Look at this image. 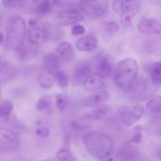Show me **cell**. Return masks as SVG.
Listing matches in <instances>:
<instances>
[{"mask_svg":"<svg viewBox=\"0 0 161 161\" xmlns=\"http://www.w3.org/2000/svg\"><path fill=\"white\" fill-rule=\"evenodd\" d=\"M156 154H157V157H158V158L161 159V146H159V147L157 149Z\"/></svg>","mask_w":161,"mask_h":161,"instance_id":"60d3db41","label":"cell"},{"mask_svg":"<svg viewBox=\"0 0 161 161\" xmlns=\"http://www.w3.org/2000/svg\"><path fill=\"white\" fill-rule=\"evenodd\" d=\"M138 29L145 35H157L161 33V23L154 18L142 19L138 25Z\"/></svg>","mask_w":161,"mask_h":161,"instance_id":"8fae6325","label":"cell"},{"mask_svg":"<svg viewBox=\"0 0 161 161\" xmlns=\"http://www.w3.org/2000/svg\"><path fill=\"white\" fill-rule=\"evenodd\" d=\"M62 60L58 53V54L53 53H48L43 58V66L49 72L54 75L55 72L61 69Z\"/></svg>","mask_w":161,"mask_h":161,"instance_id":"2e32d148","label":"cell"},{"mask_svg":"<svg viewBox=\"0 0 161 161\" xmlns=\"http://www.w3.org/2000/svg\"><path fill=\"white\" fill-rule=\"evenodd\" d=\"M143 136L142 133L141 131H136V133L133 135V137L130 139V142L134 144H139L142 142Z\"/></svg>","mask_w":161,"mask_h":161,"instance_id":"8d00e7d4","label":"cell"},{"mask_svg":"<svg viewBox=\"0 0 161 161\" xmlns=\"http://www.w3.org/2000/svg\"><path fill=\"white\" fill-rule=\"evenodd\" d=\"M79 7L81 12L89 17H102L106 14L108 4L101 0H80Z\"/></svg>","mask_w":161,"mask_h":161,"instance_id":"5b68a950","label":"cell"},{"mask_svg":"<svg viewBox=\"0 0 161 161\" xmlns=\"http://www.w3.org/2000/svg\"><path fill=\"white\" fill-rule=\"evenodd\" d=\"M85 32H86V28L82 25H74L72 28V30H71V33L74 36H82Z\"/></svg>","mask_w":161,"mask_h":161,"instance_id":"d6a6232c","label":"cell"},{"mask_svg":"<svg viewBox=\"0 0 161 161\" xmlns=\"http://www.w3.org/2000/svg\"><path fill=\"white\" fill-rule=\"evenodd\" d=\"M124 7V3L123 0H113L112 2V9L114 12L118 13L122 11Z\"/></svg>","mask_w":161,"mask_h":161,"instance_id":"836d02e7","label":"cell"},{"mask_svg":"<svg viewBox=\"0 0 161 161\" xmlns=\"http://www.w3.org/2000/svg\"><path fill=\"white\" fill-rule=\"evenodd\" d=\"M146 109L152 114H159L161 113V95H156L151 97L146 105Z\"/></svg>","mask_w":161,"mask_h":161,"instance_id":"cb8c5ba5","label":"cell"},{"mask_svg":"<svg viewBox=\"0 0 161 161\" xmlns=\"http://www.w3.org/2000/svg\"><path fill=\"white\" fill-rule=\"evenodd\" d=\"M37 80L41 88L45 90H50L55 83V77L53 74L49 72L47 69H40L37 74Z\"/></svg>","mask_w":161,"mask_h":161,"instance_id":"e0dca14e","label":"cell"},{"mask_svg":"<svg viewBox=\"0 0 161 161\" xmlns=\"http://www.w3.org/2000/svg\"><path fill=\"white\" fill-rule=\"evenodd\" d=\"M149 80L156 86H161V61L153 64L149 70Z\"/></svg>","mask_w":161,"mask_h":161,"instance_id":"44dd1931","label":"cell"},{"mask_svg":"<svg viewBox=\"0 0 161 161\" xmlns=\"http://www.w3.org/2000/svg\"><path fill=\"white\" fill-rule=\"evenodd\" d=\"M98 40L94 33L90 32L86 36L80 38L75 42V47L80 51H93L97 47Z\"/></svg>","mask_w":161,"mask_h":161,"instance_id":"7c38bea8","label":"cell"},{"mask_svg":"<svg viewBox=\"0 0 161 161\" xmlns=\"http://www.w3.org/2000/svg\"><path fill=\"white\" fill-rule=\"evenodd\" d=\"M35 132H36V135L41 137V138H47L50 133V129L47 125L43 124H39V123L38 124L37 127L35 130Z\"/></svg>","mask_w":161,"mask_h":161,"instance_id":"1f68e13d","label":"cell"},{"mask_svg":"<svg viewBox=\"0 0 161 161\" xmlns=\"http://www.w3.org/2000/svg\"><path fill=\"white\" fill-rule=\"evenodd\" d=\"M91 120L92 119L90 118L88 115L86 116H80L71 122V127L75 130L78 131H83V130H86L88 129L91 128Z\"/></svg>","mask_w":161,"mask_h":161,"instance_id":"ffe728a7","label":"cell"},{"mask_svg":"<svg viewBox=\"0 0 161 161\" xmlns=\"http://www.w3.org/2000/svg\"><path fill=\"white\" fill-rule=\"evenodd\" d=\"M19 139L12 130L6 127H0V150L13 152L18 149Z\"/></svg>","mask_w":161,"mask_h":161,"instance_id":"ba28073f","label":"cell"},{"mask_svg":"<svg viewBox=\"0 0 161 161\" xmlns=\"http://www.w3.org/2000/svg\"><path fill=\"white\" fill-rule=\"evenodd\" d=\"M83 20L81 12L76 9H69L58 13L53 18L56 25L63 27H68L75 25Z\"/></svg>","mask_w":161,"mask_h":161,"instance_id":"52a82bcc","label":"cell"},{"mask_svg":"<svg viewBox=\"0 0 161 161\" xmlns=\"http://www.w3.org/2000/svg\"><path fill=\"white\" fill-rule=\"evenodd\" d=\"M53 75H54L57 83L60 87L62 88V89L68 87L69 83V78L68 74L64 71L59 69L58 72H55Z\"/></svg>","mask_w":161,"mask_h":161,"instance_id":"d4e9b609","label":"cell"},{"mask_svg":"<svg viewBox=\"0 0 161 161\" xmlns=\"http://www.w3.org/2000/svg\"><path fill=\"white\" fill-rule=\"evenodd\" d=\"M92 65L86 61H80L74 69V79L77 83H82L93 73Z\"/></svg>","mask_w":161,"mask_h":161,"instance_id":"9a60e30c","label":"cell"},{"mask_svg":"<svg viewBox=\"0 0 161 161\" xmlns=\"http://www.w3.org/2000/svg\"><path fill=\"white\" fill-rule=\"evenodd\" d=\"M24 0H2V3L6 8H13L19 6Z\"/></svg>","mask_w":161,"mask_h":161,"instance_id":"e575fe53","label":"cell"},{"mask_svg":"<svg viewBox=\"0 0 161 161\" xmlns=\"http://www.w3.org/2000/svg\"><path fill=\"white\" fill-rule=\"evenodd\" d=\"M153 5L157 6H161V0H148Z\"/></svg>","mask_w":161,"mask_h":161,"instance_id":"f35d334b","label":"cell"},{"mask_svg":"<svg viewBox=\"0 0 161 161\" xmlns=\"http://www.w3.org/2000/svg\"><path fill=\"white\" fill-rule=\"evenodd\" d=\"M125 2H127V3H130V2H133L135 1V0H124Z\"/></svg>","mask_w":161,"mask_h":161,"instance_id":"7bdbcfd3","label":"cell"},{"mask_svg":"<svg viewBox=\"0 0 161 161\" xmlns=\"http://www.w3.org/2000/svg\"><path fill=\"white\" fill-rule=\"evenodd\" d=\"M112 108L109 105H102L97 106V108L93 110L91 113L88 114L92 120H101L108 116V113L111 112Z\"/></svg>","mask_w":161,"mask_h":161,"instance_id":"603a6c76","label":"cell"},{"mask_svg":"<svg viewBox=\"0 0 161 161\" xmlns=\"http://www.w3.org/2000/svg\"><path fill=\"white\" fill-rule=\"evenodd\" d=\"M144 107L141 105L132 106L122 105L119 108V115L121 121L126 126H131L138 122L144 115Z\"/></svg>","mask_w":161,"mask_h":161,"instance_id":"8992f818","label":"cell"},{"mask_svg":"<svg viewBox=\"0 0 161 161\" xmlns=\"http://www.w3.org/2000/svg\"><path fill=\"white\" fill-rule=\"evenodd\" d=\"M2 22H3V19H2L1 15H0V27H1V25H2Z\"/></svg>","mask_w":161,"mask_h":161,"instance_id":"b9f144b4","label":"cell"},{"mask_svg":"<svg viewBox=\"0 0 161 161\" xmlns=\"http://www.w3.org/2000/svg\"><path fill=\"white\" fill-rule=\"evenodd\" d=\"M17 57H18L19 59L21 60V61H25V60L31 58V55L36 53V49H35V47H28V46L23 47V45H22L20 48L17 49Z\"/></svg>","mask_w":161,"mask_h":161,"instance_id":"4316f807","label":"cell"},{"mask_svg":"<svg viewBox=\"0 0 161 161\" xmlns=\"http://www.w3.org/2000/svg\"><path fill=\"white\" fill-rule=\"evenodd\" d=\"M8 68V61L5 57L0 55V74L6 72Z\"/></svg>","mask_w":161,"mask_h":161,"instance_id":"74e56055","label":"cell"},{"mask_svg":"<svg viewBox=\"0 0 161 161\" xmlns=\"http://www.w3.org/2000/svg\"><path fill=\"white\" fill-rule=\"evenodd\" d=\"M156 119L154 120L153 124L156 127V131L160 136H161V113L159 114H157Z\"/></svg>","mask_w":161,"mask_h":161,"instance_id":"d590c367","label":"cell"},{"mask_svg":"<svg viewBox=\"0 0 161 161\" xmlns=\"http://www.w3.org/2000/svg\"><path fill=\"white\" fill-rule=\"evenodd\" d=\"M26 31V24L23 17L15 16L9 18L6 25V48L10 50L20 48L25 42Z\"/></svg>","mask_w":161,"mask_h":161,"instance_id":"3957f363","label":"cell"},{"mask_svg":"<svg viewBox=\"0 0 161 161\" xmlns=\"http://www.w3.org/2000/svg\"><path fill=\"white\" fill-rule=\"evenodd\" d=\"M14 110V104L9 100H4L0 102V117L6 118Z\"/></svg>","mask_w":161,"mask_h":161,"instance_id":"83f0119b","label":"cell"},{"mask_svg":"<svg viewBox=\"0 0 161 161\" xmlns=\"http://www.w3.org/2000/svg\"><path fill=\"white\" fill-rule=\"evenodd\" d=\"M137 14L136 8L131 5H126L124 9H122V13L120 15V23L124 27H130L132 24L134 17Z\"/></svg>","mask_w":161,"mask_h":161,"instance_id":"d6986e66","label":"cell"},{"mask_svg":"<svg viewBox=\"0 0 161 161\" xmlns=\"http://www.w3.org/2000/svg\"><path fill=\"white\" fill-rule=\"evenodd\" d=\"M57 53L64 61H71L75 58V53L73 47L70 42L62 41L57 46Z\"/></svg>","mask_w":161,"mask_h":161,"instance_id":"ac0fdd59","label":"cell"},{"mask_svg":"<svg viewBox=\"0 0 161 161\" xmlns=\"http://www.w3.org/2000/svg\"><path fill=\"white\" fill-rule=\"evenodd\" d=\"M69 96L66 93H60L56 96V105L60 111H64L67 105Z\"/></svg>","mask_w":161,"mask_h":161,"instance_id":"f546056e","label":"cell"},{"mask_svg":"<svg viewBox=\"0 0 161 161\" xmlns=\"http://www.w3.org/2000/svg\"><path fill=\"white\" fill-rule=\"evenodd\" d=\"M96 70L103 78H108L113 74V60L109 55H99L96 59Z\"/></svg>","mask_w":161,"mask_h":161,"instance_id":"9c48e42d","label":"cell"},{"mask_svg":"<svg viewBox=\"0 0 161 161\" xmlns=\"http://www.w3.org/2000/svg\"><path fill=\"white\" fill-rule=\"evenodd\" d=\"M5 39H6V37L4 36L3 33L2 31H0V46L4 43Z\"/></svg>","mask_w":161,"mask_h":161,"instance_id":"ab89813d","label":"cell"},{"mask_svg":"<svg viewBox=\"0 0 161 161\" xmlns=\"http://www.w3.org/2000/svg\"><path fill=\"white\" fill-rule=\"evenodd\" d=\"M104 28L108 34H114L119 30V25L116 20H108L105 22Z\"/></svg>","mask_w":161,"mask_h":161,"instance_id":"4dcf8cb0","label":"cell"},{"mask_svg":"<svg viewBox=\"0 0 161 161\" xmlns=\"http://www.w3.org/2000/svg\"><path fill=\"white\" fill-rule=\"evenodd\" d=\"M108 100H109V94L106 91L99 90L94 91L93 94L85 97L82 102V104L84 107L94 108L106 103Z\"/></svg>","mask_w":161,"mask_h":161,"instance_id":"30bf717a","label":"cell"},{"mask_svg":"<svg viewBox=\"0 0 161 161\" xmlns=\"http://www.w3.org/2000/svg\"><path fill=\"white\" fill-rule=\"evenodd\" d=\"M138 72V65L136 60L127 58L121 60L113 72V78L116 86L124 92L131 90L136 81Z\"/></svg>","mask_w":161,"mask_h":161,"instance_id":"7a4b0ae2","label":"cell"},{"mask_svg":"<svg viewBox=\"0 0 161 161\" xmlns=\"http://www.w3.org/2000/svg\"><path fill=\"white\" fill-rule=\"evenodd\" d=\"M0 98H1V88H0Z\"/></svg>","mask_w":161,"mask_h":161,"instance_id":"ee69618b","label":"cell"},{"mask_svg":"<svg viewBox=\"0 0 161 161\" xmlns=\"http://www.w3.org/2000/svg\"><path fill=\"white\" fill-rule=\"evenodd\" d=\"M57 157L60 160H66V161H74L75 158L72 155L70 149L67 148H63L59 149L57 153Z\"/></svg>","mask_w":161,"mask_h":161,"instance_id":"f1b7e54d","label":"cell"},{"mask_svg":"<svg viewBox=\"0 0 161 161\" xmlns=\"http://www.w3.org/2000/svg\"><path fill=\"white\" fill-rule=\"evenodd\" d=\"M105 78L97 72L92 73L83 82V86L86 91L94 92L102 89L105 84Z\"/></svg>","mask_w":161,"mask_h":161,"instance_id":"5bb4252c","label":"cell"},{"mask_svg":"<svg viewBox=\"0 0 161 161\" xmlns=\"http://www.w3.org/2000/svg\"><path fill=\"white\" fill-rule=\"evenodd\" d=\"M27 39L30 44L34 46L40 45L45 42L48 39V32L46 25L36 18L30 19Z\"/></svg>","mask_w":161,"mask_h":161,"instance_id":"277c9868","label":"cell"},{"mask_svg":"<svg viewBox=\"0 0 161 161\" xmlns=\"http://www.w3.org/2000/svg\"><path fill=\"white\" fill-rule=\"evenodd\" d=\"M82 140L88 153L97 160H106L113 153V140L107 134L91 130L83 135Z\"/></svg>","mask_w":161,"mask_h":161,"instance_id":"6da1fadb","label":"cell"},{"mask_svg":"<svg viewBox=\"0 0 161 161\" xmlns=\"http://www.w3.org/2000/svg\"><path fill=\"white\" fill-rule=\"evenodd\" d=\"M116 158L119 160H137L141 159V153L132 145H125L117 150Z\"/></svg>","mask_w":161,"mask_h":161,"instance_id":"4fadbf2b","label":"cell"},{"mask_svg":"<svg viewBox=\"0 0 161 161\" xmlns=\"http://www.w3.org/2000/svg\"><path fill=\"white\" fill-rule=\"evenodd\" d=\"M52 106V99L50 96H42L38 100L36 108L39 112L48 111Z\"/></svg>","mask_w":161,"mask_h":161,"instance_id":"484cf974","label":"cell"},{"mask_svg":"<svg viewBox=\"0 0 161 161\" xmlns=\"http://www.w3.org/2000/svg\"><path fill=\"white\" fill-rule=\"evenodd\" d=\"M151 86H150V84L146 80H141L138 83H136L135 81L131 90H135V94H138L139 96L141 95V97L142 99H146V97L150 95L148 93L149 91H151Z\"/></svg>","mask_w":161,"mask_h":161,"instance_id":"7402d4cb","label":"cell"}]
</instances>
